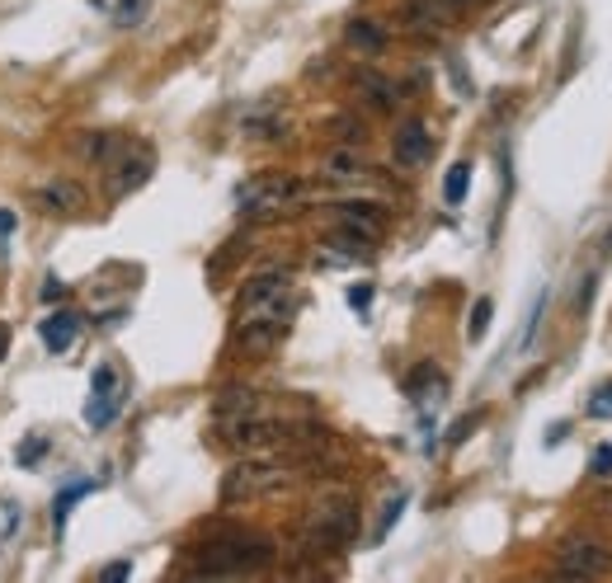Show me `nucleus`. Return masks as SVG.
Listing matches in <instances>:
<instances>
[{
    "instance_id": "nucleus-6",
    "label": "nucleus",
    "mask_w": 612,
    "mask_h": 583,
    "mask_svg": "<svg viewBox=\"0 0 612 583\" xmlns=\"http://www.w3.org/2000/svg\"><path fill=\"white\" fill-rule=\"evenodd\" d=\"M297 198H302V184H297L292 175H259V179H250L241 188V217L264 222V217L288 212Z\"/></svg>"
},
{
    "instance_id": "nucleus-33",
    "label": "nucleus",
    "mask_w": 612,
    "mask_h": 583,
    "mask_svg": "<svg viewBox=\"0 0 612 583\" xmlns=\"http://www.w3.org/2000/svg\"><path fill=\"white\" fill-rule=\"evenodd\" d=\"M0 358H5V325H0Z\"/></svg>"
},
{
    "instance_id": "nucleus-18",
    "label": "nucleus",
    "mask_w": 612,
    "mask_h": 583,
    "mask_svg": "<svg viewBox=\"0 0 612 583\" xmlns=\"http://www.w3.org/2000/svg\"><path fill=\"white\" fill-rule=\"evenodd\" d=\"M81 494H90V480H81V485H67V490H61V494L53 499V527H57V537H61V532H67V509H71V503L81 499Z\"/></svg>"
},
{
    "instance_id": "nucleus-23",
    "label": "nucleus",
    "mask_w": 612,
    "mask_h": 583,
    "mask_svg": "<svg viewBox=\"0 0 612 583\" xmlns=\"http://www.w3.org/2000/svg\"><path fill=\"white\" fill-rule=\"evenodd\" d=\"M589 476H612V447H599V452H593Z\"/></svg>"
},
{
    "instance_id": "nucleus-25",
    "label": "nucleus",
    "mask_w": 612,
    "mask_h": 583,
    "mask_svg": "<svg viewBox=\"0 0 612 583\" xmlns=\"http://www.w3.org/2000/svg\"><path fill=\"white\" fill-rule=\"evenodd\" d=\"M141 10H147V0H128V5L118 10V24H123V28H132V24L141 20Z\"/></svg>"
},
{
    "instance_id": "nucleus-14",
    "label": "nucleus",
    "mask_w": 612,
    "mask_h": 583,
    "mask_svg": "<svg viewBox=\"0 0 612 583\" xmlns=\"http://www.w3.org/2000/svg\"><path fill=\"white\" fill-rule=\"evenodd\" d=\"M321 175L335 179V184H354V179H368L372 170H368V161L354 147H335V151L321 155Z\"/></svg>"
},
{
    "instance_id": "nucleus-30",
    "label": "nucleus",
    "mask_w": 612,
    "mask_h": 583,
    "mask_svg": "<svg viewBox=\"0 0 612 583\" xmlns=\"http://www.w3.org/2000/svg\"><path fill=\"white\" fill-rule=\"evenodd\" d=\"M38 456H43V438H34V443L20 452V462H38Z\"/></svg>"
},
{
    "instance_id": "nucleus-27",
    "label": "nucleus",
    "mask_w": 612,
    "mask_h": 583,
    "mask_svg": "<svg viewBox=\"0 0 612 583\" xmlns=\"http://www.w3.org/2000/svg\"><path fill=\"white\" fill-rule=\"evenodd\" d=\"M368 302H372V288H368V282H358V288L349 292V306L354 311H368Z\"/></svg>"
},
{
    "instance_id": "nucleus-22",
    "label": "nucleus",
    "mask_w": 612,
    "mask_h": 583,
    "mask_svg": "<svg viewBox=\"0 0 612 583\" xmlns=\"http://www.w3.org/2000/svg\"><path fill=\"white\" fill-rule=\"evenodd\" d=\"M589 415H593V419H612V382L599 386V390L589 396Z\"/></svg>"
},
{
    "instance_id": "nucleus-15",
    "label": "nucleus",
    "mask_w": 612,
    "mask_h": 583,
    "mask_svg": "<svg viewBox=\"0 0 612 583\" xmlns=\"http://www.w3.org/2000/svg\"><path fill=\"white\" fill-rule=\"evenodd\" d=\"M38 335H43V343H47L53 353H67L71 343H76V335H81V315H76V311L47 315V320L38 325Z\"/></svg>"
},
{
    "instance_id": "nucleus-1",
    "label": "nucleus",
    "mask_w": 612,
    "mask_h": 583,
    "mask_svg": "<svg viewBox=\"0 0 612 583\" xmlns=\"http://www.w3.org/2000/svg\"><path fill=\"white\" fill-rule=\"evenodd\" d=\"M297 315V288L288 273H259L245 282L241 306H235V339L245 343L250 353H264L288 335Z\"/></svg>"
},
{
    "instance_id": "nucleus-11",
    "label": "nucleus",
    "mask_w": 612,
    "mask_h": 583,
    "mask_svg": "<svg viewBox=\"0 0 612 583\" xmlns=\"http://www.w3.org/2000/svg\"><path fill=\"white\" fill-rule=\"evenodd\" d=\"M38 208L53 217H76V212H85V188L76 179H47L38 188Z\"/></svg>"
},
{
    "instance_id": "nucleus-20",
    "label": "nucleus",
    "mask_w": 612,
    "mask_h": 583,
    "mask_svg": "<svg viewBox=\"0 0 612 583\" xmlns=\"http://www.w3.org/2000/svg\"><path fill=\"white\" fill-rule=\"evenodd\" d=\"M466 184H471V165L466 161H458L448 170V179H443V198L452 202V208H458V202L466 198Z\"/></svg>"
},
{
    "instance_id": "nucleus-26",
    "label": "nucleus",
    "mask_w": 612,
    "mask_h": 583,
    "mask_svg": "<svg viewBox=\"0 0 612 583\" xmlns=\"http://www.w3.org/2000/svg\"><path fill=\"white\" fill-rule=\"evenodd\" d=\"M476 419H481V415H466V419H458V423H452V433H448V443H452V447H458V443H462V438H466L471 429H476Z\"/></svg>"
},
{
    "instance_id": "nucleus-8",
    "label": "nucleus",
    "mask_w": 612,
    "mask_h": 583,
    "mask_svg": "<svg viewBox=\"0 0 612 583\" xmlns=\"http://www.w3.org/2000/svg\"><path fill=\"white\" fill-rule=\"evenodd\" d=\"M123 409V372L114 362H104L100 372H94V386H90V405H85V423L90 429H104V423H114Z\"/></svg>"
},
{
    "instance_id": "nucleus-7",
    "label": "nucleus",
    "mask_w": 612,
    "mask_h": 583,
    "mask_svg": "<svg viewBox=\"0 0 612 583\" xmlns=\"http://www.w3.org/2000/svg\"><path fill=\"white\" fill-rule=\"evenodd\" d=\"M556 570L565 579H603L612 574V550L608 541L589 537V532H575V537H565L556 546Z\"/></svg>"
},
{
    "instance_id": "nucleus-3",
    "label": "nucleus",
    "mask_w": 612,
    "mask_h": 583,
    "mask_svg": "<svg viewBox=\"0 0 612 583\" xmlns=\"http://www.w3.org/2000/svg\"><path fill=\"white\" fill-rule=\"evenodd\" d=\"M358 532V503L349 494H325L321 503H311V513L302 517V541L316 556H330V550L349 546Z\"/></svg>"
},
{
    "instance_id": "nucleus-31",
    "label": "nucleus",
    "mask_w": 612,
    "mask_h": 583,
    "mask_svg": "<svg viewBox=\"0 0 612 583\" xmlns=\"http://www.w3.org/2000/svg\"><path fill=\"white\" fill-rule=\"evenodd\" d=\"M10 231H14V212L0 208V235H10Z\"/></svg>"
},
{
    "instance_id": "nucleus-2",
    "label": "nucleus",
    "mask_w": 612,
    "mask_h": 583,
    "mask_svg": "<svg viewBox=\"0 0 612 583\" xmlns=\"http://www.w3.org/2000/svg\"><path fill=\"white\" fill-rule=\"evenodd\" d=\"M269 560H274V546L264 537H250V532H222V537H212L208 546L194 550V564H188V570L222 579V574H255Z\"/></svg>"
},
{
    "instance_id": "nucleus-10",
    "label": "nucleus",
    "mask_w": 612,
    "mask_h": 583,
    "mask_svg": "<svg viewBox=\"0 0 612 583\" xmlns=\"http://www.w3.org/2000/svg\"><path fill=\"white\" fill-rule=\"evenodd\" d=\"M391 151H396V165L419 170V165H429V155H434V137H429V128H424L419 118H405L401 128H396Z\"/></svg>"
},
{
    "instance_id": "nucleus-21",
    "label": "nucleus",
    "mask_w": 612,
    "mask_h": 583,
    "mask_svg": "<svg viewBox=\"0 0 612 583\" xmlns=\"http://www.w3.org/2000/svg\"><path fill=\"white\" fill-rule=\"evenodd\" d=\"M490 315H495V302L490 296H481L476 311H471V325H466V335L471 339H485V329H490Z\"/></svg>"
},
{
    "instance_id": "nucleus-16",
    "label": "nucleus",
    "mask_w": 612,
    "mask_h": 583,
    "mask_svg": "<svg viewBox=\"0 0 612 583\" xmlns=\"http://www.w3.org/2000/svg\"><path fill=\"white\" fill-rule=\"evenodd\" d=\"M354 90L363 94V104H368V108H377V114H391V108H396V100H401L396 85L382 81L377 71H358V75H354Z\"/></svg>"
},
{
    "instance_id": "nucleus-32",
    "label": "nucleus",
    "mask_w": 612,
    "mask_h": 583,
    "mask_svg": "<svg viewBox=\"0 0 612 583\" xmlns=\"http://www.w3.org/2000/svg\"><path fill=\"white\" fill-rule=\"evenodd\" d=\"M462 5H471V0H443V10L452 14V10H462Z\"/></svg>"
},
{
    "instance_id": "nucleus-24",
    "label": "nucleus",
    "mask_w": 612,
    "mask_h": 583,
    "mask_svg": "<svg viewBox=\"0 0 612 583\" xmlns=\"http://www.w3.org/2000/svg\"><path fill=\"white\" fill-rule=\"evenodd\" d=\"M401 509H405V494H396V499L386 503V513H382V527H377V537H386V527H391V523H396V517H401Z\"/></svg>"
},
{
    "instance_id": "nucleus-29",
    "label": "nucleus",
    "mask_w": 612,
    "mask_h": 583,
    "mask_svg": "<svg viewBox=\"0 0 612 583\" xmlns=\"http://www.w3.org/2000/svg\"><path fill=\"white\" fill-rule=\"evenodd\" d=\"M128 574H132V564H108V570H104L108 583H118V579H128Z\"/></svg>"
},
{
    "instance_id": "nucleus-12",
    "label": "nucleus",
    "mask_w": 612,
    "mask_h": 583,
    "mask_svg": "<svg viewBox=\"0 0 612 583\" xmlns=\"http://www.w3.org/2000/svg\"><path fill=\"white\" fill-rule=\"evenodd\" d=\"M282 132H288V114H282L274 100H259L241 118V137H250V141H278Z\"/></svg>"
},
{
    "instance_id": "nucleus-28",
    "label": "nucleus",
    "mask_w": 612,
    "mask_h": 583,
    "mask_svg": "<svg viewBox=\"0 0 612 583\" xmlns=\"http://www.w3.org/2000/svg\"><path fill=\"white\" fill-rule=\"evenodd\" d=\"M61 296H67V288H61L57 278H47V282H43V302H61Z\"/></svg>"
},
{
    "instance_id": "nucleus-13",
    "label": "nucleus",
    "mask_w": 612,
    "mask_h": 583,
    "mask_svg": "<svg viewBox=\"0 0 612 583\" xmlns=\"http://www.w3.org/2000/svg\"><path fill=\"white\" fill-rule=\"evenodd\" d=\"M335 217H339V226L368 235V241H382V231H386V212L377 202H339Z\"/></svg>"
},
{
    "instance_id": "nucleus-4",
    "label": "nucleus",
    "mask_w": 612,
    "mask_h": 583,
    "mask_svg": "<svg viewBox=\"0 0 612 583\" xmlns=\"http://www.w3.org/2000/svg\"><path fill=\"white\" fill-rule=\"evenodd\" d=\"M297 433L292 419H278L264 409V400L255 409H241V415H222V443L245 452V456H259V452H274L282 447L288 438Z\"/></svg>"
},
{
    "instance_id": "nucleus-5",
    "label": "nucleus",
    "mask_w": 612,
    "mask_h": 583,
    "mask_svg": "<svg viewBox=\"0 0 612 583\" xmlns=\"http://www.w3.org/2000/svg\"><path fill=\"white\" fill-rule=\"evenodd\" d=\"M297 480L292 466L282 462H269V456H245L241 466L227 470L222 480V503H250V499H269V494H282L288 485Z\"/></svg>"
},
{
    "instance_id": "nucleus-19",
    "label": "nucleus",
    "mask_w": 612,
    "mask_h": 583,
    "mask_svg": "<svg viewBox=\"0 0 612 583\" xmlns=\"http://www.w3.org/2000/svg\"><path fill=\"white\" fill-rule=\"evenodd\" d=\"M349 43H354V47H368V53H382L386 34H382V28H377L372 20H354V24H349Z\"/></svg>"
},
{
    "instance_id": "nucleus-9",
    "label": "nucleus",
    "mask_w": 612,
    "mask_h": 583,
    "mask_svg": "<svg viewBox=\"0 0 612 583\" xmlns=\"http://www.w3.org/2000/svg\"><path fill=\"white\" fill-rule=\"evenodd\" d=\"M151 170H155V155H151V147H128L123 141L118 147V161H114V198H123V194H132V188H141L151 179Z\"/></svg>"
},
{
    "instance_id": "nucleus-17",
    "label": "nucleus",
    "mask_w": 612,
    "mask_h": 583,
    "mask_svg": "<svg viewBox=\"0 0 612 583\" xmlns=\"http://www.w3.org/2000/svg\"><path fill=\"white\" fill-rule=\"evenodd\" d=\"M372 245H377V241H368V235H358V231H349V226H335V235H330V249H339L344 259H368Z\"/></svg>"
}]
</instances>
